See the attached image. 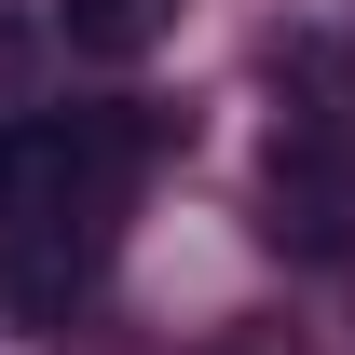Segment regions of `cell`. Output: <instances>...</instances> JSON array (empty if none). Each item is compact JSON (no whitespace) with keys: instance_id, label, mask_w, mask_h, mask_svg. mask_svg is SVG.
<instances>
[{"instance_id":"2","label":"cell","mask_w":355,"mask_h":355,"mask_svg":"<svg viewBox=\"0 0 355 355\" xmlns=\"http://www.w3.org/2000/svg\"><path fill=\"white\" fill-rule=\"evenodd\" d=\"M164 28H178V0H55V42H69V55H110V69L150 55Z\"/></svg>"},{"instance_id":"1","label":"cell","mask_w":355,"mask_h":355,"mask_svg":"<svg viewBox=\"0 0 355 355\" xmlns=\"http://www.w3.org/2000/svg\"><path fill=\"white\" fill-rule=\"evenodd\" d=\"M273 232H301V246H342V232H355L342 137H273Z\"/></svg>"},{"instance_id":"3","label":"cell","mask_w":355,"mask_h":355,"mask_svg":"<svg viewBox=\"0 0 355 355\" xmlns=\"http://www.w3.org/2000/svg\"><path fill=\"white\" fill-rule=\"evenodd\" d=\"M14 83H28V28H0V96H14Z\"/></svg>"}]
</instances>
